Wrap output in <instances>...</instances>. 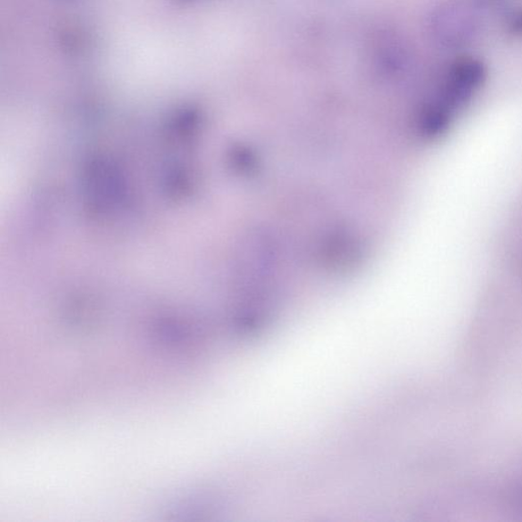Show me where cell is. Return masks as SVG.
I'll return each mask as SVG.
<instances>
[{
  "instance_id": "6da1fadb",
  "label": "cell",
  "mask_w": 522,
  "mask_h": 522,
  "mask_svg": "<svg viewBox=\"0 0 522 522\" xmlns=\"http://www.w3.org/2000/svg\"><path fill=\"white\" fill-rule=\"evenodd\" d=\"M485 72L476 61H461L454 64L443 84L439 97L429 108L427 128L431 133L442 132L447 127L451 116L481 86Z\"/></svg>"
}]
</instances>
